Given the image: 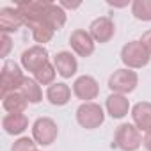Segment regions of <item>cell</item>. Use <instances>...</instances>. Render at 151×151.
<instances>
[{"mask_svg": "<svg viewBox=\"0 0 151 151\" xmlns=\"http://www.w3.org/2000/svg\"><path fill=\"white\" fill-rule=\"evenodd\" d=\"M48 4L50 2H46V0H27V2H18L16 9L23 16L25 25L32 27V25L43 22V14H45V9Z\"/></svg>", "mask_w": 151, "mask_h": 151, "instance_id": "obj_7", "label": "cell"}, {"mask_svg": "<svg viewBox=\"0 0 151 151\" xmlns=\"http://www.w3.org/2000/svg\"><path fill=\"white\" fill-rule=\"evenodd\" d=\"M89 34L93 36V39L96 43H109L116 34V25L109 16H100L91 22Z\"/></svg>", "mask_w": 151, "mask_h": 151, "instance_id": "obj_11", "label": "cell"}, {"mask_svg": "<svg viewBox=\"0 0 151 151\" xmlns=\"http://www.w3.org/2000/svg\"><path fill=\"white\" fill-rule=\"evenodd\" d=\"M142 144H144V147H146L147 151H151V130L144 133V137H142Z\"/></svg>", "mask_w": 151, "mask_h": 151, "instance_id": "obj_27", "label": "cell"}, {"mask_svg": "<svg viewBox=\"0 0 151 151\" xmlns=\"http://www.w3.org/2000/svg\"><path fill=\"white\" fill-rule=\"evenodd\" d=\"M46 98L52 105H57V107H62L66 105L69 100H71V89L68 84L64 82H57V84H52L48 86L46 89Z\"/></svg>", "mask_w": 151, "mask_h": 151, "instance_id": "obj_16", "label": "cell"}, {"mask_svg": "<svg viewBox=\"0 0 151 151\" xmlns=\"http://www.w3.org/2000/svg\"><path fill=\"white\" fill-rule=\"evenodd\" d=\"M55 75H57V69L53 64L46 62L43 68H39L36 73H34V78L39 86H52L53 80H55Z\"/></svg>", "mask_w": 151, "mask_h": 151, "instance_id": "obj_22", "label": "cell"}, {"mask_svg": "<svg viewBox=\"0 0 151 151\" xmlns=\"http://www.w3.org/2000/svg\"><path fill=\"white\" fill-rule=\"evenodd\" d=\"M105 107H107V112H109L110 117H114V119H123V117L128 114V110H130V101H128V98H126L124 94H116V93H112V94L107 98Z\"/></svg>", "mask_w": 151, "mask_h": 151, "instance_id": "obj_15", "label": "cell"}, {"mask_svg": "<svg viewBox=\"0 0 151 151\" xmlns=\"http://www.w3.org/2000/svg\"><path fill=\"white\" fill-rule=\"evenodd\" d=\"M132 119L133 124L140 132H149L151 130V103L149 101H139L132 109Z\"/></svg>", "mask_w": 151, "mask_h": 151, "instance_id": "obj_14", "label": "cell"}, {"mask_svg": "<svg viewBox=\"0 0 151 151\" xmlns=\"http://www.w3.org/2000/svg\"><path fill=\"white\" fill-rule=\"evenodd\" d=\"M22 94L29 100V103H39L43 100V91L39 87V84L36 82V78H30V77H25L22 87H20Z\"/></svg>", "mask_w": 151, "mask_h": 151, "instance_id": "obj_20", "label": "cell"}, {"mask_svg": "<svg viewBox=\"0 0 151 151\" xmlns=\"http://www.w3.org/2000/svg\"><path fill=\"white\" fill-rule=\"evenodd\" d=\"M132 14L140 22H151V0H133Z\"/></svg>", "mask_w": 151, "mask_h": 151, "instance_id": "obj_23", "label": "cell"}, {"mask_svg": "<svg viewBox=\"0 0 151 151\" xmlns=\"http://www.w3.org/2000/svg\"><path fill=\"white\" fill-rule=\"evenodd\" d=\"M30 30H32V37H34V41H36V43H39L41 46H43L45 43L52 41L53 32H55V30H53L48 23H45V22H39V23L32 25V27H30Z\"/></svg>", "mask_w": 151, "mask_h": 151, "instance_id": "obj_21", "label": "cell"}, {"mask_svg": "<svg viewBox=\"0 0 151 151\" xmlns=\"http://www.w3.org/2000/svg\"><path fill=\"white\" fill-rule=\"evenodd\" d=\"M11 151H36V140L29 139V137H20L13 144Z\"/></svg>", "mask_w": 151, "mask_h": 151, "instance_id": "obj_24", "label": "cell"}, {"mask_svg": "<svg viewBox=\"0 0 151 151\" xmlns=\"http://www.w3.org/2000/svg\"><path fill=\"white\" fill-rule=\"evenodd\" d=\"M2 128L9 135H20L29 128V117L25 114H7L2 119Z\"/></svg>", "mask_w": 151, "mask_h": 151, "instance_id": "obj_17", "label": "cell"}, {"mask_svg": "<svg viewBox=\"0 0 151 151\" xmlns=\"http://www.w3.org/2000/svg\"><path fill=\"white\" fill-rule=\"evenodd\" d=\"M2 105L9 114H23L29 105V100L22 94V91H14L2 96Z\"/></svg>", "mask_w": 151, "mask_h": 151, "instance_id": "obj_19", "label": "cell"}, {"mask_svg": "<svg viewBox=\"0 0 151 151\" xmlns=\"http://www.w3.org/2000/svg\"><path fill=\"white\" fill-rule=\"evenodd\" d=\"M25 80V75L22 68L14 60H6L2 68V75H0V89H2V96L20 91L22 84Z\"/></svg>", "mask_w": 151, "mask_h": 151, "instance_id": "obj_3", "label": "cell"}, {"mask_svg": "<svg viewBox=\"0 0 151 151\" xmlns=\"http://www.w3.org/2000/svg\"><path fill=\"white\" fill-rule=\"evenodd\" d=\"M73 94L78 100H82L84 103H89L91 100L98 98L100 86H98L96 78H93L91 75H82V77H78L73 84Z\"/></svg>", "mask_w": 151, "mask_h": 151, "instance_id": "obj_8", "label": "cell"}, {"mask_svg": "<svg viewBox=\"0 0 151 151\" xmlns=\"http://www.w3.org/2000/svg\"><path fill=\"white\" fill-rule=\"evenodd\" d=\"M114 147L121 149V151H137L142 146V135L140 130L135 124L130 123H123L117 126L116 135H114Z\"/></svg>", "mask_w": 151, "mask_h": 151, "instance_id": "obj_1", "label": "cell"}, {"mask_svg": "<svg viewBox=\"0 0 151 151\" xmlns=\"http://www.w3.org/2000/svg\"><path fill=\"white\" fill-rule=\"evenodd\" d=\"M137 84H139L137 73L132 71V69H128V68L116 69L110 75V78H109V87L116 94H128V93L135 91Z\"/></svg>", "mask_w": 151, "mask_h": 151, "instance_id": "obj_4", "label": "cell"}, {"mask_svg": "<svg viewBox=\"0 0 151 151\" xmlns=\"http://www.w3.org/2000/svg\"><path fill=\"white\" fill-rule=\"evenodd\" d=\"M151 55L142 46L140 41H130L121 48V60L128 69H139L147 66Z\"/></svg>", "mask_w": 151, "mask_h": 151, "instance_id": "obj_2", "label": "cell"}, {"mask_svg": "<svg viewBox=\"0 0 151 151\" xmlns=\"http://www.w3.org/2000/svg\"><path fill=\"white\" fill-rule=\"evenodd\" d=\"M22 25H25V20L16 7H4L0 11V30H2V34L16 32L20 30Z\"/></svg>", "mask_w": 151, "mask_h": 151, "instance_id": "obj_12", "label": "cell"}, {"mask_svg": "<svg viewBox=\"0 0 151 151\" xmlns=\"http://www.w3.org/2000/svg\"><path fill=\"white\" fill-rule=\"evenodd\" d=\"M43 22L48 23L53 30H59L66 25V11L59 6V4H53L50 2L45 9V14H43Z\"/></svg>", "mask_w": 151, "mask_h": 151, "instance_id": "obj_18", "label": "cell"}, {"mask_svg": "<svg viewBox=\"0 0 151 151\" xmlns=\"http://www.w3.org/2000/svg\"><path fill=\"white\" fill-rule=\"evenodd\" d=\"M36 151H37V149H36Z\"/></svg>", "mask_w": 151, "mask_h": 151, "instance_id": "obj_28", "label": "cell"}, {"mask_svg": "<svg viewBox=\"0 0 151 151\" xmlns=\"http://www.w3.org/2000/svg\"><path fill=\"white\" fill-rule=\"evenodd\" d=\"M69 45H71L73 52L77 53L78 57H89V55L94 53V39L84 29H77V30L71 32Z\"/></svg>", "mask_w": 151, "mask_h": 151, "instance_id": "obj_9", "label": "cell"}, {"mask_svg": "<svg viewBox=\"0 0 151 151\" xmlns=\"http://www.w3.org/2000/svg\"><path fill=\"white\" fill-rule=\"evenodd\" d=\"M48 60V52L45 46L41 45H36V46H30L29 50H25L22 53V66L29 71V73H36L39 68H43Z\"/></svg>", "mask_w": 151, "mask_h": 151, "instance_id": "obj_10", "label": "cell"}, {"mask_svg": "<svg viewBox=\"0 0 151 151\" xmlns=\"http://www.w3.org/2000/svg\"><path fill=\"white\" fill-rule=\"evenodd\" d=\"M59 135V128L57 123L50 117H39L34 121L32 124V139L36 140V144L39 146H50L52 142H55Z\"/></svg>", "mask_w": 151, "mask_h": 151, "instance_id": "obj_6", "label": "cell"}, {"mask_svg": "<svg viewBox=\"0 0 151 151\" xmlns=\"http://www.w3.org/2000/svg\"><path fill=\"white\" fill-rule=\"evenodd\" d=\"M140 43H142V46L147 50V53L151 55V29H149V30H146V32L142 34V37H140Z\"/></svg>", "mask_w": 151, "mask_h": 151, "instance_id": "obj_26", "label": "cell"}, {"mask_svg": "<svg viewBox=\"0 0 151 151\" xmlns=\"http://www.w3.org/2000/svg\"><path fill=\"white\" fill-rule=\"evenodd\" d=\"M0 43H2V50H0V55H2V57H7V53H9L11 46H13V41H11L9 34H2V36H0Z\"/></svg>", "mask_w": 151, "mask_h": 151, "instance_id": "obj_25", "label": "cell"}, {"mask_svg": "<svg viewBox=\"0 0 151 151\" xmlns=\"http://www.w3.org/2000/svg\"><path fill=\"white\" fill-rule=\"evenodd\" d=\"M53 66L62 78H71L78 69V62L69 52H59L53 57Z\"/></svg>", "mask_w": 151, "mask_h": 151, "instance_id": "obj_13", "label": "cell"}, {"mask_svg": "<svg viewBox=\"0 0 151 151\" xmlns=\"http://www.w3.org/2000/svg\"><path fill=\"white\" fill-rule=\"evenodd\" d=\"M77 121L82 128L86 130H94V128H100L105 121V114H103V109L94 103V101H89V103H82L78 109H77Z\"/></svg>", "mask_w": 151, "mask_h": 151, "instance_id": "obj_5", "label": "cell"}]
</instances>
